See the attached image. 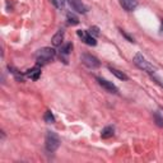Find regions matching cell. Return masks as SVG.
<instances>
[{
  "mask_svg": "<svg viewBox=\"0 0 163 163\" xmlns=\"http://www.w3.org/2000/svg\"><path fill=\"white\" fill-rule=\"evenodd\" d=\"M55 55H56V52H55L54 49H51V47H42V49H40L36 52V60H37L38 64L44 65V64H47L49 61H51V60L55 57Z\"/></svg>",
  "mask_w": 163,
  "mask_h": 163,
  "instance_id": "6da1fadb",
  "label": "cell"
},
{
  "mask_svg": "<svg viewBox=\"0 0 163 163\" xmlns=\"http://www.w3.org/2000/svg\"><path fill=\"white\" fill-rule=\"evenodd\" d=\"M134 64L139 68V69H142L143 72H147L149 74H154V68L153 65H150L148 61H147V59H145L142 54H136L134 56Z\"/></svg>",
  "mask_w": 163,
  "mask_h": 163,
  "instance_id": "7a4b0ae2",
  "label": "cell"
},
{
  "mask_svg": "<svg viewBox=\"0 0 163 163\" xmlns=\"http://www.w3.org/2000/svg\"><path fill=\"white\" fill-rule=\"evenodd\" d=\"M45 145H46V149L49 152H55L59 147H60V139L59 136L55 134V133H51L49 131L46 134V139H45Z\"/></svg>",
  "mask_w": 163,
  "mask_h": 163,
  "instance_id": "3957f363",
  "label": "cell"
},
{
  "mask_svg": "<svg viewBox=\"0 0 163 163\" xmlns=\"http://www.w3.org/2000/svg\"><path fill=\"white\" fill-rule=\"evenodd\" d=\"M82 63L85 66L91 68V69H96V68H99V65H101V63L98 61V59L92 56V55H89V54L82 55Z\"/></svg>",
  "mask_w": 163,
  "mask_h": 163,
  "instance_id": "277c9868",
  "label": "cell"
},
{
  "mask_svg": "<svg viewBox=\"0 0 163 163\" xmlns=\"http://www.w3.org/2000/svg\"><path fill=\"white\" fill-rule=\"evenodd\" d=\"M97 80H98V83H99V85H102L106 91H108L110 93H117L118 92V89H117V87L112 83V82H108V80H106V79H102V78H97Z\"/></svg>",
  "mask_w": 163,
  "mask_h": 163,
  "instance_id": "5b68a950",
  "label": "cell"
},
{
  "mask_svg": "<svg viewBox=\"0 0 163 163\" xmlns=\"http://www.w3.org/2000/svg\"><path fill=\"white\" fill-rule=\"evenodd\" d=\"M68 2H69L70 6L74 10L79 12V13H87L88 9H87V6L82 3V0H68Z\"/></svg>",
  "mask_w": 163,
  "mask_h": 163,
  "instance_id": "8992f818",
  "label": "cell"
},
{
  "mask_svg": "<svg viewBox=\"0 0 163 163\" xmlns=\"http://www.w3.org/2000/svg\"><path fill=\"white\" fill-rule=\"evenodd\" d=\"M78 36L82 37V40H83L87 45H89V46H96V45H97L96 38H94L92 35H89V33H85V32H83V31H78Z\"/></svg>",
  "mask_w": 163,
  "mask_h": 163,
  "instance_id": "52a82bcc",
  "label": "cell"
},
{
  "mask_svg": "<svg viewBox=\"0 0 163 163\" xmlns=\"http://www.w3.org/2000/svg\"><path fill=\"white\" fill-rule=\"evenodd\" d=\"M120 4L127 12H133L138 6V0H120Z\"/></svg>",
  "mask_w": 163,
  "mask_h": 163,
  "instance_id": "ba28073f",
  "label": "cell"
},
{
  "mask_svg": "<svg viewBox=\"0 0 163 163\" xmlns=\"http://www.w3.org/2000/svg\"><path fill=\"white\" fill-rule=\"evenodd\" d=\"M40 75H41V69L38 66H35V68H32V69L25 72V76H28V78H31L33 80H37L40 78Z\"/></svg>",
  "mask_w": 163,
  "mask_h": 163,
  "instance_id": "9c48e42d",
  "label": "cell"
},
{
  "mask_svg": "<svg viewBox=\"0 0 163 163\" xmlns=\"http://www.w3.org/2000/svg\"><path fill=\"white\" fill-rule=\"evenodd\" d=\"M64 40V31L63 29H60L56 32V35L52 37V45L54 46H60L61 45V42Z\"/></svg>",
  "mask_w": 163,
  "mask_h": 163,
  "instance_id": "30bf717a",
  "label": "cell"
},
{
  "mask_svg": "<svg viewBox=\"0 0 163 163\" xmlns=\"http://www.w3.org/2000/svg\"><path fill=\"white\" fill-rule=\"evenodd\" d=\"M112 135H114V127L112 126H106L101 133V138L102 139H108Z\"/></svg>",
  "mask_w": 163,
  "mask_h": 163,
  "instance_id": "8fae6325",
  "label": "cell"
},
{
  "mask_svg": "<svg viewBox=\"0 0 163 163\" xmlns=\"http://www.w3.org/2000/svg\"><path fill=\"white\" fill-rule=\"evenodd\" d=\"M66 19H68V22H69V24H72V25H76L79 23V18L72 12H69L66 14Z\"/></svg>",
  "mask_w": 163,
  "mask_h": 163,
  "instance_id": "7c38bea8",
  "label": "cell"
},
{
  "mask_svg": "<svg viewBox=\"0 0 163 163\" xmlns=\"http://www.w3.org/2000/svg\"><path fill=\"white\" fill-rule=\"evenodd\" d=\"M73 50V45L72 44H66L65 46L61 47V50H60V57L61 56H68Z\"/></svg>",
  "mask_w": 163,
  "mask_h": 163,
  "instance_id": "4fadbf2b",
  "label": "cell"
},
{
  "mask_svg": "<svg viewBox=\"0 0 163 163\" xmlns=\"http://www.w3.org/2000/svg\"><path fill=\"white\" fill-rule=\"evenodd\" d=\"M110 70L112 72V74L116 75L118 79H121V80H127V75H125L122 72H120V70L115 69V68H111V66H110Z\"/></svg>",
  "mask_w": 163,
  "mask_h": 163,
  "instance_id": "5bb4252c",
  "label": "cell"
},
{
  "mask_svg": "<svg viewBox=\"0 0 163 163\" xmlns=\"http://www.w3.org/2000/svg\"><path fill=\"white\" fill-rule=\"evenodd\" d=\"M44 118H45V121H46L47 124H52V122H55V117H54L52 114H51V111H46Z\"/></svg>",
  "mask_w": 163,
  "mask_h": 163,
  "instance_id": "9a60e30c",
  "label": "cell"
},
{
  "mask_svg": "<svg viewBox=\"0 0 163 163\" xmlns=\"http://www.w3.org/2000/svg\"><path fill=\"white\" fill-rule=\"evenodd\" d=\"M153 117H154V121H156V124H157L159 127H163V117L161 116V114L154 112V114H153Z\"/></svg>",
  "mask_w": 163,
  "mask_h": 163,
  "instance_id": "2e32d148",
  "label": "cell"
},
{
  "mask_svg": "<svg viewBox=\"0 0 163 163\" xmlns=\"http://www.w3.org/2000/svg\"><path fill=\"white\" fill-rule=\"evenodd\" d=\"M50 2L55 8H57V9H63L65 5V0H50Z\"/></svg>",
  "mask_w": 163,
  "mask_h": 163,
  "instance_id": "e0dca14e",
  "label": "cell"
},
{
  "mask_svg": "<svg viewBox=\"0 0 163 163\" xmlns=\"http://www.w3.org/2000/svg\"><path fill=\"white\" fill-rule=\"evenodd\" d=\"M88 33H89V35H93V36H98L99 35V29H98V27H91Z\"/></svg>",
  "mask_w": 163,
  "mask_h": 163,
  "instance_id": "ac0fdd59",
  "label": "cell"
},
{
  "mask_svg": "<svg viewBox=\"0 0 163 163\" xmlns=\"http://www.w3.org/2000/svg\"><path fill=\"white\" fill-rule=\"evenodd\" d=\"M120 32H121V35H122V36H124V37H125V38H126V40H127L129 42H134V38H133V37H130L129 35H126V33H125V32H124L122 29L120 31Z\"/></svg>",
  "mask_w": 163,
  "mask_h": 163,
  "instance_id": "d6986e66",
  "label": "cell"
}]
</instances>
